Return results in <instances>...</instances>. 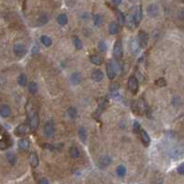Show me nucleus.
I'll use <instances>...</instances> for the list:
<instances>
[{"instance_id": "f257e3e1", "label": "nucleus", "mask_w": 184, "mask_h": 184, "mask_svg": "<svg viewBox=\"0 0 184 184\" xmlns=\"http://www.w3.org/2000/svg\"><path fill=\"white\" fill-rule=\"evenodd\" d=\"M26 109H27V116H28V118H29V125L31 127V130H34L39 127V124H40L39 115L33 109V107L31 104L27 105Z\"/></svg>"}, {"instance_id": "f03ea898", "label": "nucleus", "mask_w": 184, "mask_h": 184, "mask_svg": "<svg viewBox=\"0 0 184 184\" xmlns=\"http://www.w3.org/2000/svg\"><path fill=\"white\" fill-rule=\"evenodd\" d=\"M132 109L134 113L136 114H143L146 111V104L140 100V101H133L132 103Z\"/></svg>"}, {"instance_id": "7ed1b4c3", "label": "nucleus", "mask_w": 184, "mask_h": 184, "mask_svg": "<svg viewBox=\"0 0 184 184\" xmlns=\"http://www.w3.org/2000/svg\"><path fill=\"white\" fill-rule=\"evenodd\" d=\"M112 54H113V57L117 60L120 61L122 58V44H121V40H117L114 44L113 46V50H112Z\"/></svg>"}, {"instance_id": "20e7f679", "label": "nucleus", "mask_w": 184, "mask_h": 184, "mask_svg": "<svg viewBox=\"0 0 184 184\" xmlns=\"http://www.w3.org/2000/svg\"><path fill=\"white\" fill-rule=\"evenodd\" d=\"M131 12L133 13L134 21H136V26H137L138 24H139V22L141 21V20H142V17H143L142 6H136V7H133V8L131 9Z\"/></svg>"}, {"instance_id": "39448f33", "label": "nucleus", "mask_w": 184, "mask_h": 184, "mask_svg": "<svg viewBox=\"0 0 184 184\" xmlns=\"http://www.w3.org/2000/svg\"><path fill=\"white\" fill-rule=\"evenodd\" d=\"M98 105H99V107H98V109L96 110V112L93 114V117L94 118H99L101 114V112L103 111V110L107 107L108 106V100L106 99V98H100L99 101H98Z\"/></svg>"}, {"instance_id": "423d86ee", "label": "nucleus", "mask_w": 184, "mask_h": 184, "mask_svg": "<svg viewBox=\"0 0 184 184\" xmlns=\"http://www.w3.org/2000/svg\"><path fill=\"white\" fill-rule=\"evenodd\" d=\"M31 130V127L28 124H19L14 130V133L17 136H24L26 135L27 133H29V131Z\"/></svg>"}, {"instance_id": "0eeeda50", "label": "nucleus", "mask_w": 184, "mask_h": 184, "mask_svg": "<svg viewBox=\"0 0 184 184\" xmlns=\"http://www.w3.org/2000/svg\"><path fill=\"white\" fill-rule=\"evenodd\" d=\"M138 87H139V84L137 79L134 76L130 77L128 80V89L130 90V92L133 94H136L138 91Z\"/></svg>"}, {"instance_id": "6e6552de", "label": "nucleus", "mask_w": 184, "mask_h": 184, "mask_svg": "<svg viewBox=\"0 0 184 184\" xmlns=\"http://www.w3.org/2000/svg\"><path fill=\"white\" fill-rule=\"evenodd\" d=\"M43 132L47 138H53L54 134V126L53 121H47L44 128H43Z\"/></svg>"}, {"instance_id": "1a4fd4ad", "label": "nucleus", "mask_w": 184, "mask_h": 184, "mask_svg": "<svg viewBox=\"0 0 184 184\" xmlns=\"http://www.w3.org/2000/svg\"><path fill=\"white\" fill-rule=\"evenodd\" d=\"M138 42L142 48H145L148 44V34L144 31H140L138 32Z\"/></svg>"}, {"instance_id": "9d476101", "label": "nucleus", "mask_w": 184, "mask_h": 184, "mask_svg": "<svg viewBox=\"0 0 184 184\" xmlns=\"http://www.w3.org/2000/svg\"><path fill=\"white\" fill-rule=\"evenodd\" d=\"M184 154V147L182 145H176L170 150V155L173 158L180 157Z\"/></svg>"}, {"instance_id": "9b49d317", "label": "nucleus", "mask_w": 184, "mask_h": 184, "mask_svg": "<svg viewBox=\"0 0 184 184\" xmlns=\"http://www.w3.org/2000/svg\"><path fill=\"white\" fill-rule=\"evenodd\" d=\"M10 145H11V139L9 138V136L7 134H5V135L2 134L1 140H0V148H1V150L7 149Z\"/></svg>"}, {"instance_id": "f8f14e48", "label": "nucleus", "mask_w": 184, "mask_h": 184, "mask_svg": "<svg viewBox=\"0 0 184 184\" xmlns=\"http://www.w3.org/2000/svg\"><path fill=\"white\" fill-rule=\"evenodd\" d=\"M107 75L110 80H113L116 76V69L112 61L107 64Z\"/></svg>"}, {"instance_id": "ddd939ff", "label": "nucleus", "mask_w": 184, "mask_h": 184, "mask_svg": "<svg viewBox=\"0 0 184 184\" xmlns=\"http://www.w3.org/2000/svg\"><path fill=\"white\" fill-rule=\"evenodd\" d=\"M13 51L16 56L18 57H23L26 53V48L22 44H15L13 47Z\"/></svg>"}, {"instance_id": "4468645a", "label": "nucleus", "mask_w": 184, "mask_h": 184, "mask_svg": "<svg viewBox=\"0 0 184 184\" xmlns=\"http://www.w3.org/2000/svg\"><path fill=\"white\" fill-rule=\"evenodd\" d=\"M112 162V159L110 158V156L103 155L99 159V162H98V164H99V167L101 168H104V167H108Z\"/></svg>"}, {"instance_id": "2eb2a0df", "label": "nucleus", "mask_w": 184, "mask_h": 184, "mask_svg": "<svg viewBox=\"0 0 184 184\" xmlns=\"http://www.w3.org/2000/svg\"><path fill=\"white\" fill-rule=\"evenodd\" d=\"M158 12H159V9L156 4H151L148 6V8H147V14L152 18L156 17L158 15Z\"/></svg>"}, {"instance_id": "dca6fc26", "label": "nucleus", "mask_w": 184, "mask_h": 184, "mask_svg": "<svg viewBox=\"0 0 184 184\" xmlns=\"http://www.w3.org/2000/svg\"><path fill=\"white\" fill-rule=\"evenodd\" d=\"M120 32V26H119V24L112 21V22H110L109 24V32L110 34H112V35H115L117 34L118 32Z\"/></svg>"}, {"instance_id": "f3484780", "label": "nucleus", "mask_w": 184, "mask_h": 184, "mask_svg": "<svg viewBox=\"0 0 184 184\" xmlns=\"http://www.w3.org/2000/svg\"><path fill=\"white\" fill-rule=\"evenodd\" d=\"M91 78L95 81H101L103 79V73L100 69H94L91 73Z\"/></svg>"}, {"instance_id": "a211bd4d", "label": "nucleus", "mask_w": 184, "mask_h": 184, "mask_svg": "<svg viewBox=\"0 0 184 184\" xmlns=\"http://www.w3.org/2000/svg\"><path fill=\"white\" fill-rule=\"evenodd\" d=\"M140 136H141L142 143H144L145 146H148V145L150 144V142H151L150 137H149V135L147 134V132H146L145 130H142L140 131Z\"/></svg>"}, {"instance_id": "6ab92c4d", "label": "nucleus", "mask_w": 184, "mask_h": 184, "mask_svg": "<svg viewBox=\"0 0 184 184\" xmlns=\"http://www.w3.org/2000/svg\"><path fill=\"white\" fill-rule=\"evenodd\" d=\"M19 149L22 150V151H27L30 147V141L29 139H26V138H23V139H20L19 141Z\"/></svg>"}, {"instance_id": "aec40b11", "label": "nucleus", "mask_w": 184, "mask_h": 184, "mask_svg": "<svg viewBox=\"0 0 184 184\" xmlns=\"http://www.w3.org/2000/svg\"><path fill=\"white\" fill-rule=\"evenodd\" d=\"M30 163L32 167H37L39 165V157L37 155L36 153L32 152L30 155Z\"/></svg>"}, {"instance_id": "412c9836", "label": "nucleus", "mask_w": 184, "mask_h": 184, "mask_svg": "<svg viewBox=\"0 0 184 184\" xmlns=\"http://www.w3.org/2000/svg\"><path fill=\"white\" fill-rule=\"evenodd\" d=\"M0 114H1V117L3 118H7L10 116L11 114V109L9 107V106L7 105H2L1 108H0Z\"/></svg>"}, {"instance_id": "4be33fe9", "label": "nucleus", "mask_w": 184, "mask_h": 184, "mask_svg": "<svg viewBox=\"0 0 184 184\" xmlns=\"http://www.w3.org/2000/svg\"><path fill=\"white\" fill-rule=\"evenodd\" d=\"M114 12H115V16H116L118 23L121 24V25H124V24L125 23V18H124V15L122 14V12L117 8L114 9Z\"/></svg>"}, {"instance_id": "5701e85b", "label": "nucleus", "mask_w": 184, "mask_h": 184, "mask_svg": "<svg viewBox=\"0 0 184 184\" xmlns=\"http://www.w3.org/2000/svg\"><path fill=\"white\" fill-rule=\"evenodd\" d=\"M42 147H44V148H46L47 150L60 151L61 149L63 148V144H49V143H46V144H43Z\"/></svg>"}, {"instance_id": "b1692460", "label": "nucleus", "mask_w": 184, "mask_h": 184, "mask_svg": "<svg viewBox=\"0 0 184 184\" xmlns=\"http://www.w3.org/2000/svg\"><path fill=\"white\" fill-rule=\"evenodd\" d=\"M90 61L93 64H95L97 66H100L103 63V58L99 55H92L90 57Z\"/></svg>"}, {"instance_id": "393cba45", "label": "nucleus", "mask_w": 184, "mask_h": 184, "mask_svg": "<svg viewBox=\"0 0 184 184\" xmlns=\"http://www.w3.org/2000/svg\"><path fill=\"white\" fill-rule=\"evenodd\" d=\"M81 81V75L77 72L73 73L70 77V82L72 84H78Z\"/></svg>"}, {"instance_id": "a878e982", "label": "nucleus", "mask_w": 184, "mask_h": 184, "mask_svg": "<svg viewBox=\"0 0 184 184\" xmlns=\"http://www.w3.org/2000/svg\"><path fill=\"white\" fill-rule=\"evenodd\" d=\"M78 137L80 139V141L85 143H86V140H87V134H86V130L84 127H80L79 130H78Z\"/></svg>"}, {"instance_id": "bb28decb", "label": "nucleus", "mask_w": 184, "mask_h": 184, "mask_svg": "<svg viewBox=\"0 0 184 184\" xmlns=\"http://www.w3.org/2000/svg\"><path fill=\"white\" fill-rule=\"evenodd\" d=\"M68 21V18L66 16V14H60L58 17H57V22L60 24V25H66Z\"/></svg>"}, {"instance_id": "cd10ccee", "label": "nucleus", "mask_w": 184, "mask_h": 184, "mask_svg": "<svg viewBox=\"0 0 184 184\" xmlns=\"http://www.w3.org/2000/svg\"><path fill=\"white\" fill-rule=\"evenodd\" d=\"M116 173L119 177H124L125 174H126V168L124 166H122V165H120L117 167L116 168Z\"/></svg>"}, {"instance_id": "c85d7f7f", "label": "nucleus", "mask_w": 184, "mask_h": 184, "mask_svg": "<svg viewBox=\"0 0 184 184\" xmlns=\"http://www.w3.org/2000/svg\"><path fill=\"white\" fill-rule=\"evenodd\" d=\"M41 42L45 45V46H50L53 43L52 39L49 37V36L47 35H42V37H41Z\"/></svg>"}, {"instance_id": "c756f323", "label": "nucleus", "mask_w": 184, "mask_h": 184, "mask_svg": "<svg viewBox=\"0 0 184 184\" xmlns=\"http://www.w3.org/2000/svg\"><path fill=\"white\" fill-rule=\"evenodd\" d=\"M7 161L9 162V164H11L12 166L15 165V163H16V156H15L14 153L8 152L7 154Z\"/></svg>"}, {"instance_id": "7c9ffc66", "label": "nucleus", "mask_w": 184, "mask_h": 184, "mask_svg": "<svg viewBox=\"0 0 184 184\" xmlns=\"http://www.w3.org/2000/svg\"><path fill=\"white\" fill-rule=\"evenodd\" d=\"M18 82L22 87L26 86L27 85V77H26V75L25 74H20L18 78Z\"/></svg>"}, {"instance_id": "2f4dec72", "label": "nucleus", "mask_w": 184, "mask_h": 184, "mask_svg": "<svg viewBox=\"0 0 184 184\" xmlns=\"http://www.w3.org/2000/svg\"><path fill=\"white\" fill-rule=\"evenodd\" d=\"M72 41H73V44H74V45L76 46L77 49H82V47H83L82 42L80 41V39L77 37V36H74L73 39H72Z\"/></svg>"}, {"instance_id": "473e14b6", "label": "nucleus", "mask_w": 184, "mask_h": 184, "mask_svg": "<svg viewBox=\"0 0 184 184\" xmlns=\"http://www.w3.org/2000/svg\"><path fill=\"white\" fill-rule=\"evenodd\" d=\"M69 155L73 158H77L79 156V151L77 150V147H70L69 149Z\"/></svg>"}, {"instance_id": "72a5a7b5", "label": "nucleus", "mask_w": 184, "mask_h": 184, "mask_svg": "<svg viewBox=\"0 0 184 184\" xmlns=\"http://www.w3.org/2000/svg\"><path fill=\"white\" fill-rule=\"evenodd\" d=\"M67 114H68V116H69L71 118H76V117H77V109H76L75 107L71 106V107H69L68 110H67Z\"/></svg>"}, {"instance_id": "f704fd0d", "label": "nucleus", "mask_w": 184, "mask_h": 184, "mask_svg": "<svg viewBox=\"0 0 184 184\" xmlns=\"http://www.w3.org/2000/svg\"><path fill=\"white\" fill-rule=\"evenodd\" d=\"M37 90H38V86H37V84L33 81L30 82V84H29V92L31 94H35L37 93Z\"/></svg>"}, {"instance_id": "c9c22d12", "label": "nucleus", "mask_w": 184, "mask_h": 184, "mask_svg": "<svg viewBox=\"0 0 184 184\" xmlns=\"http://www.w3.org/2000/svg\"><path fill=\"white\" fill-rule=\"evenodd\" d=\"M98 47H99V50H100L101 52H102V53H104V52L107 51V45H106L105 42L102 41V40H101V41L99 42V44H98Z\"/></svg>"}, {"instance_id": "e433bc0d", "label": "nucleus", "mask_w": 184, "mask_h": 184, "mask_svg": "<svg viewBox=\"0 0 184 184\" xmlns=\"http://www.w3.org/2000/svg\"><path fill=\"white\" fill-rule=\"evenodd\" d=\"M48 20H49V18H48V16L46 14H42L40 16L38 21L40 23V25H42V24H46L48 22Z\"/></svg>"}, {"instance_id": "4c0bfd02", "label": "nucleus", "mask_w": 184, "mask_h": 184, "mask_svg": "<svg viewBox=\"0 0 184 184\" xmlns=\"http://www.w3.org/2000/svg\"><path fill=\"white\" fill-rule=\"evenodd\" d=\"M93 22H94V25L95 26H99L100 24L101 23V17L99 14H96L93 17Z\"/></svg>"}, {"instance_id": "58836bf2", "label": "nucleus", "mask_w": 184, "mask_h": 184, "mask_svg": "<svg viewBox=\"0 0 184 184\" xmlns=\"http://www.w3.org/2000/svg\"><path fill=\"white\" fill-rule=\"evenodd\" d=\"M155 83H156V85H157V86H159V87H163V86H165V85L167 84L165 79H163V78H159V79H157V80L156 81Z\"/></svg>"}, {"instance_id": "ea45409f", "label": "nucleus", "mask_w": 184, "mask_h": 184, "mask_svg": "<svg viewBox=\"0 0 184 184\" xmlns=\"http://www.w3.org/2000/svg\"><path fill=\"white\" fill-rule=\"evenodd\" d=\"M133 130H134V132H136V133H139V131L142 130L141 126L137 121H134V123H133Z\"/></svg>"}, {"instance_id": "a19ab883", "label": "nucleus", "mask_w": 184, "mask_h": 184, "mask_svg": "<svg viewBox=\"0 0 184 184\" xmlns=\"http://www.w3.org/2000/svg\"><path fill=\"white\" fill-rule=\"evenodd\" d=\"M120 88V85L118 83H112L110 86V90L112 92H117Z\"/></svg>"}, {"instance_id": "79ce46f5", "label": "nucleus", "mask_w": 184, "mask_h": 184, "mask_svg": "<svg viewBox=\"0 0 184 184\" xmlns=\"http://www.w3.org/2000/svg\"><path fill=\"white\" fill-rule=\"evenodd\" d=\"M139 45H140L139 42H137V41H133V44H132V49H133V50L134 52H136V51L138 50V49H139Z\"/></svg>"}, {"instance_id": "37998d69", "label": "nucleus", "mask_w": 184, "mask_h": 184, "mask_svg": "<svg viewBox=\"0 0 184 184\" xmlns=\"http://www.w3.org/2000/svg\"><path fill=\"white\" fill-rule=\"evenodd\" d=\"M177 171H178V173L180 175H184V163L180 164L178 168H177Z\"/></svg>"}, {"instance_id": "c03bdc74", "label": "nucleus", "mask_w": 184, "mask_h": 184, "mask_svg": "<svg viewBox=\"0 0 184 184\" xmlns=\"http://www.w3.org/2000/svg\"><path fill=\"white\" fill-rule=\"evenodd\" d=\"M39 184H49V181L47 179L45 178H42L40 180H39Z\"/></svg>"}, {"instance_id": "a18cd8bd", "label": "nucleus", "mask_w": 184, "mask_h": 184, "mask_svg": "<svg viewBox=\"0 0 184 184\" xmlns=\"http://www.w3.org/2000/svg\"><path fill=\"white\" fill-rule=\"evenodd\" d=\"M112 3L115 6H118V5H120L121 3V0H112Z\"/></svg>"}, {"instance_id": "49530a36", "label": "nucleus", "mask_w": 184, "mask_h": 184, "mask_svg": "<svg viewBox=\"0 0 184 184\" xmlns=\"http://www.w3.org/2000/svg\"><path fill=\"white\" fill-rule=\"evenodd\" d=\"M180 18L181 20H184V9L180 11Z\"/></svg>"}, {"instance_id": "de8ad7c7", "label": "nucleus", "mask_w": 184, "mask_h": 184, "mask_svg": "<svg viewBox=\"0 0 184 184\" xmlns=\"http://www.w3.org/2000/svg\"><path fill=\"white\" fill-rule=\"evenodd\" d=\"M130 2H133V1H136V0H129Z\"/></svg>"}]
</instances>
